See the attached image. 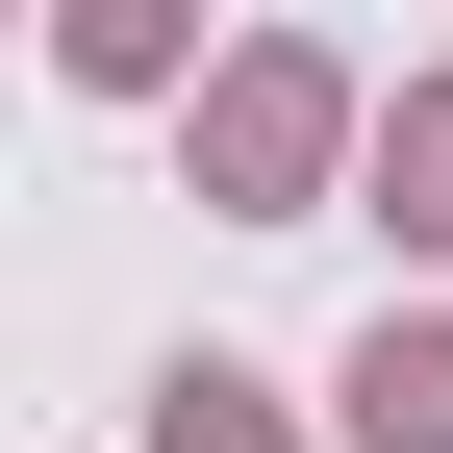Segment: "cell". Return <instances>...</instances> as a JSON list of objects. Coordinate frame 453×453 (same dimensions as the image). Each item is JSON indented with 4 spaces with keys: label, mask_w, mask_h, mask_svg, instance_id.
Listing matches in <instances>:
<instances>
[{
    "label": "cell",
    "mask_w": 453,
    "mask_h": 453,
    "mask_svg": "<svg viewBox=\"0 0 453 453\" xmlns=\"http://www.w3.org/2000/svg\"><path fill=\"white\" fill-rule=\"evenodd\" d=\"M378 453H453V353H378Z\"/></svg>",
    "instance_id": "obj_1"
}]
</instances>
